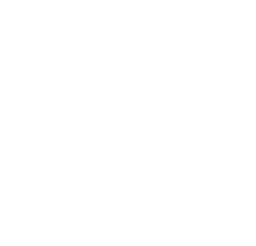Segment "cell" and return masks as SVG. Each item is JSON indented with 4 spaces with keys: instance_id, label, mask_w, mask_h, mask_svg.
Here are the masks:
<instances>
[]
</instances>
